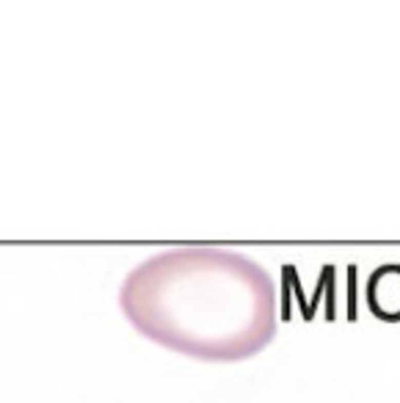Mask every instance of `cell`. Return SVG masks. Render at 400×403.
<instances>
[{
	"label": "cell",
	"instance_id": "cell-1",
	"mask_svg": "<svg viewBox=\"0 0 400 403\" xmlns=\"http://www.w3.org/2000/svg\"><path fill=\"white\" fill-rule=\"evenodd\" d=\"M138 334L202 362H240L276 337V287L260 262L213 246L168 248L127 274L119 293Z\"/></svg>",
	"mask_w": 400,
	"mask_h": 403
}]
</instances>
